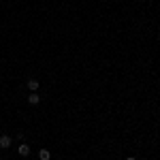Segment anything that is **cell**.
<instances>
[{
    "label": "cell",
    "instance_id": "1",
    "mask_svg": "<svg viewBox=\"0 0 160 160\" xmlns=\"http://www.w3.org/2000/svg\"><path fill=\"white\" fill-rule=\"evenodd\" d=\"M11 143H13V139L9 135H0V148H2V149H9V148H11Z\"/></svg>",
    "mask_w": 160,
    "mask_h": 160
},
{
    "label": "cell",
    "instance_id": "2",
    "mask_svg": "<svg viewBox=\"0 0 160 160\" xmlns=\"http://www.w3.org/2000/svg\"><path fill=\"white\" fill-rule=\"evenodd\" d=\"M28 102H30V105H38V102H41V96H38L37 92H32V94L28 96Z\"/></svg>",
    "mask_w": 160,
    "mask_h": 160
},
{
    "label": "cell",
    "instance_id": "3",
    "mask_svg": "<svg viewBox=\"0 0 160 160\" xmlns=\"http://www.w3.org/2000/svg\"><path fill=\"white\" fill-rule=\"evenodd\" d=\"M17 154H19V156H28V154H30V148H28L26 143H22V145L17 148Z\"/></svg>",
    "mask_w": 160,
    "mask_h": 160
},
{
    "label": "cell",
    "instance_id": "6",
    "mask_svg": "<svg viewBox=\"0 0 160 160\" xmlns=\"http://www.w3.org/2000/svg\"><path fill=\"white\" fill-rule=\"evenodd\" d=\"M126 160H137V158H135V156H128V158H126Z\"/></svg>",
    "mask_w": 160,
    "mask_h": 160
},
{
    "label": "cell",
    "instance_id": "4",
    "mask_svg": "<svg viewBox=\"0 0 160 160\" xmlns=\"http://www.w3.org/2000/svg\"><path fill=\"white\" fill-rule=\"evenodd\" d=\"M38 158L41 160H51V152L49 149H41V152H38Z\"/></svg>",
    "mask_w": 160,
    "mask_h": 160
},
{
    "label": "cell",
    "instance_id": "5",
    "mask_svg": "<svg viewBox=\"0 0 160 160\" xmlns=\"http://www.w3.org/2000/svg\"><path fill=\"white\" fill-rule=\"evenodd\" d=\"M28 88H30L32 92H37V90H38V81H37V79H28Z\"/></svg>",
    "mask_w": 160,
    "mask_h": 160
}]
</instances>
